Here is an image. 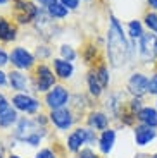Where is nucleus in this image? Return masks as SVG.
Returning <instances> with one entry per match:
<instances>
[{
	"label": "nucleus",
	"mask_w": 157,
	"mask_h": 158,
	"mask_svg": "<svg viewBox=\"0 0 157 158\" xmlns=\"http://www.w3.org/2000/svg\"><path fill=\"white\" fill-rule=\"evenodd\" d=\"M16 136L23 141L29 143L31 146H36L42 139V134L38 132V126L31 120H28V118H23L17 126V131H16Z\"/></svg>",
	"instance_id": "7"
},
{
	"label": "nucleus",
	"mask_w": 157,
	"mask_h": 158,
	"mask_svg": "<svg viewBox=\"0 0 157 158\" xmlns=\"http://www.w3.org/2000/svg\"><path fill=\"white\" fill-rule=\"evenodd\" d=\"M9 158H21V156H17V155H11Z\"/></svg>",
	"instance_id": "40"
},
{
	"label": "nucleus",
	"mask_w": 157,
	"mask_h": 158,
	"mask_svg": "<svg viewBox=\"0 0 157 158\" xmlns=\"http://www.w3.org/2000/svg\"><path fill=\"white\" fill-rule=\"evenodd\" d=\"M17 40V26L5 16H0V43H12Z\"/></svg>",
	"instance_id": "12"
},
{
	"label": "nucleus",
	"mask_w": 157,
	"mask_h": 158,
	"mask_svg": "<svg viewBox=\"0 0 157 158\" xmlns=\"http://www.w3.org/2000/svg\"><path fill=\"white\" fill-rule=\"evenodd\" d=\"M143 107H145V105H143V100L137 98V96H131V100L128 102V110H130L131 114H135V115L140 114V110Z\"/></svg>",
	"instance_id": "26"
},
{
	"label": "nucleus",
	"mask_w": 157,
	"mask_h": 158,
	"mask_svg": "<svg viewBox=\"0 0 157 158\" xmlns=\"http://www.w3.org/2000/svg\"><path fill=\"white\" fill-rule=\"evenodd\" d=\"M155 107H157V98H155Z\"/></svg>",
	"instance_id": "42"
},
{
	"label": "nucleus",
	"mask_w": 157,
	"mask_h": 158,
	"mask_svg": "<svg viewBox=\"0 0 157 158\" xmlns=\"http://www.w3.org/2000/svg\"><path fill=\"white\" fill-rule=\"evenodd\" d=\"M59 2L64 7L69 9V10H76V9L79 7V4H81V0H59Z\"/></svg>",
	"instance_id": "30"
},
{
	"label": "nucleus",
	"mask_w": 157,
	"mask_h": 158,
	"mask_svg": "<svg viewBox=\"0 0 157 158\" xmlns=\"http://www.w3.org/2000/svg\"><path fill=\"white\" fill-rule=\"evenodd\" d=\"M78 158H97V155H95L93 151L90 150V148H85V150H81V151H79Z\"/></svg>",
	"instance_id": "32"
},
{
	"label": "nucleus",
	"mask_w": 157,
	"mask_h": 158,
	"mask_svg": "<svg viewBox=\"0 0 157 158\" xmlns=\"http://www.w3.org/2000/svg\"><path fill=\"white\" fill-rule=\"evenodd\" d=\"M38 5H42V7H48V5L55 4V2H59V0H35Z\"/></svg>",
	"instance_id": "34"
},
{
	"label": "nucleus",
	"mask_w": 157,
	"mask_h": 158,
	"mask_svg": "<svg viewBox=\"0 0 157 158\" xmlns=\"http://www.w3.org/2000/svg\"><path fill=\"white\" fill-rule=\"evenodd\" d=\"M137 120H138V124H143V126L157 129V107L145 105L140 110V114L137 115Z\"/></svg>",
	"instance_id": "16"
},
{
	"label": "nucleus",
	"mask_w": 157,
	"mask_h": 158,
	"mask_svg": "<svg viewBox=\"0 0 157 158\" xmlns=\"http://www.w3.org/2000/svg\"><path fill=\"white\" fill-rule=\"evenodd\" d=\"M88 124H90L92 129L97 131H105L107 126H109V117L102 112H93V114L88 117Z\"/></svg>",
	"instance_id": "20"
},
{
	"label": "nucleus",
	"mask_w": 157,
	"mask_h": 158,
	"mask_svg": "<svg viewBox=\"0 0 157 158\" xmlns=\"http://www.w3.org/2000/svg\"><path fill=\"white\" fill-rule=\"evenodd\" d=\"M95 76H97V79H98V83L102 84V88L105 89L107 86H109V83H110V76H109V67H107L105 64H100L97 69H95Z\"/></svg>",
	"instance_id": "23"
},
{
	"label": "nucleus",
	"mask_w": 157,
	"mask_h": 158,
	"mask_svg": "<svg viewBox=\"0 0 157 158\" xmlns=\"http://www.w3.org/2000/svg\"><path fill=\"white\" fill-rule=\"evenodd\" d=\"M135 158H150V155H145V153H140V155H137Z\"/></svg>",
	"instance_id": "38"
},
{
	"label": "nucleus",
	"mask_w": 157,
	"mask_h": 158,
	"mask_svg": "<svg viewBox=\"0 0 157 158\" xmlns=\"http://www.w3.org/2000/svg\"><path fill=\"white\" fill-rule=\"evenodd\" d=\"M12 103H14V107L17 110L26 112V114H35L40 108L38 100H35L33 96L26 95V93H17V95H14L12 96Z\"/></svg>",
	"instance_id": "11"
},
{
	"label": "nucleus",
	"mask_w": 157,
	"mask_h": 158,
	"mask_svg": "<svg viewBox=\"0 0 157 158\" xmlns=\"http://www.w3.org/2000/svg\"><path fill=\"white\" fill-rule=\"evenodd\" d=\"M149 95L157 98V71H154L149 76Z\"/></svg>",
	"instance_id": "28"
},
{
	"label": "nucleus",
	"mask_w": 157,
	"mask_h": 158,
	"mask_svg": "<svg viewBox=\"0 0 157 158\" xmlns=\"http://www.w3.org/2000/svg\"><path fill=\"white\" fill-rule=\"evenodd\" d=\"M67 100H69V91L62 84H55L50 91H47V96H45V103H47L48 108H52V110L62 108L67 103Z\"/></svg>",
	"instance_id": "8"
},
{
	"label": "nucleus",
	"mask_w": 157,
	"mask_h": 158,
	"mask_svg": "<svg viewBox=\"0 0 157 158\" xmlns=\"http://www.w3.org/2000/svg\"><path fill=\"white\" fill-rule=\"evenodd\" d=\"M50 122L54 124L57 129L61 131H66L73 126V115L67 108H57V110H52L50 114Z\"/></svg>",
	"instance_id": "13"
},
{
	"label": "nucleus",
	"mask_w": 157,
	"mask_h": 158,
	"mask_svg": "<svg viewBox=\"0 0 157 158\" xmlns=\"http://www.w3.org/2000/svg\"><path fill=\"white\" fill-rule=\"evenodd\" d=\"M114 144H116V131L105 129L102 132V136H100V139H98V148H100V151H102L104 155H107V153L112 151Z\"/></svg>",
	"instance_id": "17"
},
{
	"label": "nucleus",
	"mask_w": 157,
	"mask_h": 158,
	"mask_svg": "<svg viewBox=\"0 0 157 158\" xmlns=\"http://www.w3.org/2000/svg\"><path fill=\"white\" fill-rule=\"evenodd\" d=\"M150 158H157V153H154V155H152V156H150Z\"/></svg>",
	"instance_id": "41"
},
{
	"label": "nucleus",
	"mask_w": 157,
	"mask_h": 158,
	"mask_svg": "<svg viewBox=\"0 0 157 158\" xmlns=\"http://www.w3.org/2000/svg\"><path fill=\"white\" fill-rule=\"evenodd\" d=\"M126 89L130 91L131 96L143 98L145 95H149V76L141 71L131 72L126 81Z\"/></svg>",
	"instance_id": "4"
},
{
	"label": "nucleus",
	"mask_w": 157,
	"mask_h": 158,
	"mask_svg": "<svg viewBox=\"0 0 157 158\" xmlns=\"http://www.w3.org/2000/svg\"><path fill=\"white\" fill-rule=\"evenodd\" d=\"M12 4V17L17 24H31L40 16L42 7L35 0H11Z\"/></svg>",
	"instance_id": "2"
},
{
	"label": "nucleus",
	"mask_w": 157,
	"mask_h": 158,
	"mask_svg": "<svg viewBox=\"0 0 157 158\" xmlns=\"http://www.w3.org/2000/svg\"><path fill=\"white\" fill-rule=\"evenodd\" d=\"M9 2H11V0H0V5H7Z\"/></svg>",
	"instance_id": "39"
},
{
	"label": "nucleus",
	"mask_w": 157,
	"mask_h": 158,
	"mask_svg": "<svg viewBox=\"0 0 157 158\" xmlns=\"http://www.w3.org/2000/svg\"><path fill=\"white\" fill-rule=\"evenodd\" d=\"M17 120V114L11 105L0 107V127H9Z\"/></svg>",
	"instance_id": "19"
},
{
	"label": "nucleus",
	"mask_w": 157,
	"mask_h": 158,
	"mask_svg": "<svg viewBox=\"0 0 157 158\" xmlns=\"http://www.w3.org/2000/svg\"><path fill=\"white\" fill-rule=\"evenodd\" d=\"M4 105H9V103H7V100H5V96L0 93V107H4Z\"/></svg>",
	"instance_id": "37"
},
{
	"label": "nucleus",
	"mask_w": 157,
	"mask_h": 158,
	"mask_svg": "<svg viewBox=\"0 0 157 158\" xmlns=\"http://www.w3.org/2000/svg\"><path fill=\"white\" fill-rule=\"evenodd\" d=\"M45 10H47V14L52 17V19H66L67 16H69V9L64 7L61 2H55V4L48 5V7H45Z\"/></svg>",
	"instance_id": "21"
},
{
	"label": "nucleus",
	"mask_w": 157,
	"mask_h": 158,
	"mask_svg": "<svg viewBox=\"0 0 157 158\" xmlns=\"http://www.w3.org/2000/svg\"><path fill=\"white\" fill-rule=\"evenodd\" d=\"M52 65H54L55 76L61 77V79H71L73 74H74V65H73V62L64 60V59H61V57L52 60Z\"/></svg>",
	"instance_id": "15"
},
{
	"label": "nucleus",
	"mask_w": 157,
	"mask_h": 158,
	"mask_svg": "<svg viewBox=\"0 0 157 158\" xmlns=\"http://www.w3.org/2000/svg\"><path fill=\"white\" fill-rule=\"evenodd\" d=\"M9 84V74H5L2 69H0V86H5Z\"/></svg>",
	"instance_id": "33"
},
{
	"label": "nucleus",
	"mask_w": 157,
	"mask_h": 158,
	"mask_svg": "<svg viewBox=\"0 0 157 158\" xmlns=\"http://www.w3.org/2000/svg\"><path fill=\"white\" fill-rule=\"evenodd\" d=\"M35 79H36V91H40V93H47L55 86L54 71L47 64H38L35 67Z\"/></svg>",
	"instance_id": "6"
},
{
	"label": "nucleus",
	"mask_w": 157,
	"mask_h": 158,
	"mask_svg": "<svg viewBox=\"0 0 157 158\" xmlns=\"http://www.w3.org/2000/svg\"><path fill=\"white\" fill-rule=\"evenodd\" d=\"M85 143H95V134L92 129H76L67 138V148L71 151H78Z\"/></svg>",
	"instance_id": "10"
},
{
	"label": "nucleus",
	"mask_w": 157,
	"mask_h": 158,
	"mask_svg": "<svg viewBox=\"0 0 157 158\" xmlns=\"http://www.w3.org/2000/svg\"><path fill=\"white\" fill-rule=\"evenodd\" d=\"M126 35L130 40H140L141 36L145 35V26H143V21L140 19H130L126 23Z\"/></svg>",
	"instance_id": "18"
},
{
	"label": "nucleus",
	"mask_w": 157,
	"mask_h": 158,
	"mask_svg": "<svg viewBox=\"0 0 157 158\" xmlns=\"http://www.w3.org/2000/svg\"><path fill=\"white\" fill-rule=\"evenodd\" d=\"M7 64H11V53H7L4 48L0 47V69L5 67Z\"/></svg>",
	"instance_id": "29"
},
{
	"label": "nucleus",
	"mask_w": 157,
	"mask_h": 158,
	"mask_svg": "<svg viewBox=\"0 0 157 158\" xmlns=\"http://www.w3.org/2000/svg\"><path fill=\"white\" fill-rule=\"evenodd\" d=\"M9 86L16 91H21V93L28 91V88H29V77L23 71H17V69L16 71H11L9 72Z\"/></svg>",
	"instance_id": "14"
},
{
	"label": "nucleus",
	"mask_w": 157,
	"mask_h": 158,
	"mask_svg": "<svg viewBox=\"0 0 157 158\" xmlns=\"http://www.w3.org/2000/svg\"><path fill=\"white\" fill-rule=\"evenodd\" d=\"M35 158H55V155H54V151H50V150L45 148V150H40Z\"/></svg>",
	"instance_id": "31"
},
{
	"label": "nucleus",
	"mask_w": 157,
	"mask_h": 158,
	"mask_svg": "<svg viewBox=\"0 0 157 158\" xmlns=\"http://www.w3.org/2000/svg\"><path fill=\"white\" fill-rule=\"evenodd\" d=\"M105 55L109 60V65L114 69L126 67L135 59L131 41L126 35V29H123V24L118 17L110 14L109 26L105 33Z\"/></svg>",
	"instance_id": "1"
},
{
	"label": "nucleus",
	"mask_w": 157,
	"mask_h": 158,
	"mask_svg": "<svg viewBox=\"0 0 157 158\" xmlns=\"http://www.w3.org/2000/svg\"><path fill=\"white\" fill-rule=\"evenodd\" d=\"M11 64L17 71H29L35 67V55L24 47H14L11 50Z\"/></svg>",
	"instance_id": "5"
},
{
	"label": "nucleus",
	"mask_w": 157,
	"mask_h": 158,
	"mask_svg": "<svg viewBox=\"0 0 157 158\" xmlns=\"http://www.w3.org/2000/svg\"><path fill=\"white\" fill-rule=\"evenodd\" d=\"M133 139L138 148H147L157 139V129L143 126V124H137L133 127Z\"/></svg>",
	"instance_id": "9"
},
{
	"label": "nucleus",
	"mask_w": 157,
	"mask_h": 158,
	"mask_svg": "<svg viewBox=\"0 0 157 158\" xmlns=\"http://www.w3.org/2000/svg\"><path fill=\"white\" fill-rule=\"evenodd\" d=\"M95 57H97V47L95 45H87L85 47V50H83V59L87 60V64H92L95 60Z\"/></svg>",
	"instance_id": "27"
},
{
	"label": "nucleus",
	"mask_w": 157,
	"mask_h": 158,
	"mask_svg": "<svg viewBox=\"0 0 157 158\" xmlns=\"http://www.w3.org/2000/svg\"><path fill=\"white\" fill-rule=\"evenodd\" d=\"M149 5V10H155L157 12V0H145Z\"/></svg>",
	"instance_id": "36"
},
{
	"label": "nucleus",
	"mask_w": 157,
	"mask_h": 158,
	"mask_svg": "<svg viewBox=\"0 0 157 158\" xmlns=\"http://www.w3.org/2000/svg\"><path fill=\"white\" fill-rule=\"evenodd\" d=\"M48 53H50V50H47V47H38L36 48V55H42V57H47Z\"/></svg>",
	"instance_id": "35"
},
{
	"label": "nucleus",
	"mask_w": 157,
	"mask_h": 158,
	"mask_svg": "<svg viewBox=\"0 0 157 158\" xmlns=\"http://www.w3.org/2000/svg\"><path fill=\"white\" fill-rule=\"evenodd\" d=\"M141 21H143V26H145L147 31L157 35V12L155 10H147L143 14V17H141Z\"/></svg>",
	"instance_id": "22"
},
{
	"label": "nucleus",
	"mask_w": 157,
	"mask_h": 158,
	"mask_svg": "<svg viewBox=\"0 0 157 158\" xmlns=\"http://www.w3.org/2000/svg\"><path fill=\"white\" fill-rule=\"evenodd\" d=\"M59 55H61V59L73 62V60L78 57V53H76L74 47H71V45H66V43H64V45H61V47H59Z\"/></svg>",
	"instance_id": "25"
},
{
	"label": "nucleus",
	"mask_w": 157,
	"mask_h": 158,
	"mask_svg": "<svg viewBox=\"0 0 157 158\" xmlns=\"http://www.w3.org/2000/svg\"><path fill=\"white\" fill-rule=\"evenodd\" d=\"M87 83H88V89H90V93H92L93 96H100V95H102L104 88H102V84L98 83V79H97V76H95L93 71L88 72Z\"/></svg>",
	"instance_id": "24"
},
{
	"label": "nucleus",
	"mask_w": 157,
	"mask_h": 158,
	"mask_svg": "<svg viewBox=\"0 0 157 158\" xmlns=\"http://www.w3.org/2000/svg\"><path fill=\"white\" fill-rule=\"evenodd\" d=\"M138 60L145 65H152L157 60V35L145 31V35L137 41Z\"/></svg>",
	"instance_id": "3"
}]
</instances>
